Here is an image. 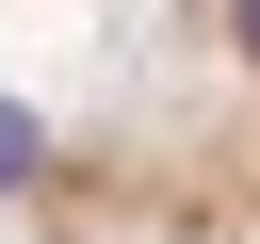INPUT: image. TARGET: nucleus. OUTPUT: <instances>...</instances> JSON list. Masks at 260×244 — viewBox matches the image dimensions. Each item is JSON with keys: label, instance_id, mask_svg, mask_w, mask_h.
Masks as SVG:
<instances>
[{"label": "nucleus", "instance_id": "f257e3e1", "mask_svg": "<svg viewBox=\"0 0 260 244\" xmlns=\"http://www.w3.org/2000/svg\"><path fill=\"white\" fill-rule=\"evenodd\" d=\"M32 163H49V130H32V114H16V98H0V195H16V179H32Z\"/></svg>", "mask_w": 260, "mask_h": 244}, {"label": "nucleus", "instance_id": "f03ea898", "mask_svg": "<svg viewBox=\"0 0 260 244\" xmlns=\"http://www.w3.org/2000/svg\"><path fill=\"white\" fill-rule=\"evenodd\" d=\"M228 49H244V65H260V0H228Z\"/></svg>", "mask_w": 260, "mask_h": 244}]
</instances>
